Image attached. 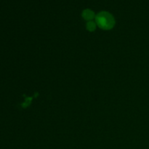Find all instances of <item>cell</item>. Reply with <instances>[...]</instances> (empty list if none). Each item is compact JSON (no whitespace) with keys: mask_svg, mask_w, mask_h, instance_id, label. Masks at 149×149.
<instances>
[{"mask_svg":"<svg viewBox=\"0 0 149 149\" xmlns=\"http://www.w3.org/2000/svg\"><path fill=\"white\" fill-rule=\"evenodd\" d=\"M95 23L100 29L103 30H111L115 26V19L111 13L102 11L95 16Z\"/></svg>","mask_w":149,"mask_h":149,"instance_id":"1","label":"cell"},{"mask_svg":"<svg viewBox=\"0 0 149 149\" xmlns=\"http://www.w3.org/2000/svg\"><path fill=\"white\" fill-rule=\"evenodd\" d=\"M97 24H96L95 21H93V20H92V21H88L87 23V24H86V29H87V31H89L90 32H93L94 31H95L96 28H97Z\"/></svg>","mask_w":149,"mask_h":149,"instance_id":"3","label":"cell"},{"mask_svg":"<svg viewBox=\"0 0 149 149\" xmlns=\"http://www.w3.org/2000/svg\"><path fill=\"white\" fill-rule=\"evenodd\" d=\"M83 18L85 20L88 21H92L93 19L95 18V14L93 10H90V9H86L84 11L82 12V14H81Z\"/></svg>","mask_w":149,"mask_h":149,"instance_id":"2","label":"cell"}]
</instances>
